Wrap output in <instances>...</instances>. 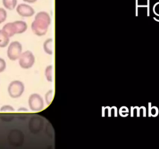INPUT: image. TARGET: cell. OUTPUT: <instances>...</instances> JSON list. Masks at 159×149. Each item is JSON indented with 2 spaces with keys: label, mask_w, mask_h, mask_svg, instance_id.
<instances>
[{
  "label": "cell",
  "mask_w": 159,
  "mask_h": 149,
  "mask_svg": "<svg viewBox=\"0 0 159 149\" xmlns=\"http://www.w3.org/2000/svg\"><path fill=\"white\" fill-rule=\"evenodd\" d=\"M44 51L48 54H52L54 52V40L52 38H49L46 40L43 45Z\"/></svg>",
  "instance_id": "cell-9"
},
{
  "label": "cell",
  "mask_w": 159,
  "mask_h": 149,
  "mask_svg": "<svg viewBox=\"0 0 159 149\" xmlns=\"http://www.w3.org/2000/svg\"><path fill=\"white\" fill-rule=\"evenodd\" d=\"M53 97H54V91L52 89L48 91L47 93L45 94V102H46L48 106H49L52 103V102L53 100Z\"/></svg>",
  "instance_id": "cell-14"
},
{
  "label": "cell",
  "mask_w": 159,
  "mask_h": 149,
  "mask_svg": "<svg viewBox=\"0 0 159 149\" xmlns=\"http://www.w3.org/2000/svg\"><path fill=\"white\" fill-rule=\"evenodd\" d=\"M2 30H3L10 37H11V36H14V35L16 34L13 23H8L6 24V25L2 27Z\"/></svg>",
  "instance_id": "cell-11"
},
{
  "label": "cell",
  "mask_w": 159,
  "mask_h": 149,
  "mask_svg": "<svg viewBox=\"0 0 159 149\" xmlns=\"http://www.w3.org/2000/svg\"><path fill=\"white\" fill-rule=\"evenodd\" d=\"M15 109L13 107V106H10V105H4L3 106H2L1 107V109H0V111L1 112H13Z\"/></svg>",
  "instance_id": "cell-16"
},
{
  "label": "cell",
  "mask_w": 159,
  "mask_h": 149,
  "mask_svg": "<svg viewBox=\"0 0 159 149\" xmlns=\"http://www.w3.org/2000/svg\"><path fill=\"white\" fill-rule=\"evenodd\" d=\"M53 71H54V68H53V65H48L46 67L45 71V77H46V79L48 82L52 83L53 81Z\"/></svg>",
  "instance_id": "cell-12"
},
{
  "label": "cell",
  "mask_w": 159,
  "mask_h": 149,
  "mask_svg": "<svg viewBox=\"0 0 159 149\" xmlns=\"http://www.w3.org/2000/svg\"><path fill=\"white\" fill-rule=\"evenodd\" d=\"M22 45L20 42H11V44H10L8 47V50H7V56L12 61L17 60L22 54Z\"/></svg>",
  "instance_id": "cell-5"
},
{
  "label": "cell",
  "mask_w": 159,
  "mask_h": 149,
  "mask_svg": "<svg viewBox=\"0 0 159 149\" xmlns=\"http://www.w3.org/2000/svg\"><path fill=\"white\" fill-rule=\"evenodd\" d=\"M8 140L9 142L12 145L19 146L20 144H22L23 141H24V138H23V134L20 131L17 130H13L9 134Z\"/></svg>",
  "instance_id": "cell-6"
},
{
  "label": "cell",
  "mask_w": 159,
  "mask_h": 149,
  "mask_svg": "<svg viewBox=\"0 0 159 149\" xmlns=\"http://www.w3.org/2000/svg\"><path fill=\"white\" fill-rule=\"evenodd\" d=\"M2 4L6 9L13 10L17 4V0H2Z\"/></svg>",
  "instance_id": "cell-13"
},
{
  "label": "cell",
  "mask_w": 159,
  "mask_h": 149,
  "mask_svg": "<svg viewBox=\"0 0 159 149\" xmlns=\"http://www.w3.org/2000/svg\"><path fill=\"white\" fill-rule=\"evenodd\" d=\"M28 106L30 110L34 112L41 111L44 109V100L39 94L34 93L28 99Z\"/></svg>",
  "instance_id": "cell-2"
},
{
  "label": "cell",
  "mask_w": 159,
  "mask_h": 149,
  "mask_svg": "<svg viewBox=\"0 0 159 149\" xmlns=\"http://www.w3.org/2000/svg\"><path fill=\"white\" fill-rule=\"evenodd\" d=\"M154 13H156V14L158 15V16H159V2H158V3L156 4L155 6H154Z\"/></svg>",
  "instance_id": "cell-18"
},
{
  "label": "cell",
  "mask_w": 159,
  "mask_h": 149,
  "mask_svg": "<svg viewBox=\"0 0 159 149\" xmlns=\"http://www.w3.org/2000/svg\"><path fill=\"white\" fill-rule=\"evenodd\" d=\"M16 12L23 17H29L34 14V10L27 4H20L16 7Z\"/></svg>",
  "instance_id": "cell-7"
},
{
  "label": "cell",
  "mask_w": 159,
  "mask_h": 149,
  "mask_svg": "<svg viewBox=\"0 0 159 149\" xmlns=\"http://www.w3.org/2000/svg\"><path fill=\"white\" fill-rule=\"evenodd\" d=\"M24 2H28V3H34L37 1V0H24Z\"/></svg>",
  "instance_id": "cell-19"
},
{
  "label": "cell",
  "mask_w": 159,
  "mask_h": 149,
  "mask_svg": "<svg viewBox=\"0 0 159 149\" xmlns=\"http://www.w3.org/2000/svg\"><path fill=\"white\" fill-rule=\"evenodd\" d=\"M24 92V85L19 80H15L10 83L8 87V93L12 98H18L21 96Z\"/></svg>",
  "instance_id": "cell-3"
},
{
  "label": "cell",
  "mask_w": 159,
  "mask_h": 149,
  "mask_svg": "<svg viewBox=\"0 0 159 149\" xmlns=\"http://www.w3.org/2000/svg\"><path fill=\"white\" fill-rule=\"evenodd\" d=\"M13 27H14L15 33L16 34H20V33H23L27 30V25L26 23V22L24 21H15V22H13Z\"/></svg>",
  "instance_id": "cell-8"
},
{
  "label": "cell",
  "mask_w": 159,
  "mask_h": 149,
  "mask_svg": "<svg viewBox=\"0 0 159 149\" xmlns=\"http://www.w3.org/2000/svg\"><path fill=\"white\" fill-rule=\"evenodd\" d=\"M35 62V57L33 53L30 51H24L19 57V64L24 69H29L34 65Z\"/></svg>",
  "instance_id": "cell-4"
},
{
  "label": "cell",
  "mask_w": 159,
  "mask_h": 149,
  "mask_svg": "<svg viewBox=\"0 0 159 149\" xmlns=\"http://www.w3.org/2000/svg\"><path fill=\"white\" fill-rule=\"evenodd\" d=\"M51 23V17L46 12H40L35 16L31 24V30L37 36H44L46 34Z\"/></svg>",
  "instance_id": "cell-1"
},
{
  "label": "cell",
  "mask_w": 159,
  "mask_h": 149,
  "mask_svg": "<svg viewBox=\"0 0 159 149\" xmlns=\"http://www.w3.org/2000/svg\"><path fill=\"white\" fill-rule=\"evenodd\" d=\"M10 43V36L2 30H0V48H5Z\"/></svg>",
  "instance_id": "cell-10"
},
{
  "label": "cell",
  "mask_w": 159,
  "mask_h": 149,
  "mask_svg": "<svg viewBox=\"0 0 159 149\" xmlns=\"http://www.w3.org/2000/svg\"><path fill=\"white\" fill-rule=\"evenodd\" d=\"M7 17V13L3 8H0V24L5 22Z\"/></svg>",
  "instance_id": "cell-15"
},
{
  "label": "cell",
  "mask_w": 159,
  "mask_h": 149,
  "mask_svg": "<svg viewBox=\"0 0 159 149\" xmlns=\"http://www.w3.org/2000/svg\"><path fill=\"white\" fill-rule=\"evenodd\" d=\"M6 68H7V63L5 60L0 57V73L5 71Z\"/></svg>",
  "instance_id": "cell-17"
}]
</instances>
